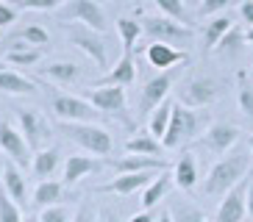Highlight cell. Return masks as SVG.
<instances>
[{
	"mask_svg": "<svg viewBox=\"0 0 253 222\" xmlns=\"http://www.w3.org/2000/svg\"><path fill=\"white\" fill-rule=\"evenodd\" d=\"M248 167H251V155L237 150V153L223 155L220 161L211 164L209 175L203 178V192L209 197H217V194H225L231 186H237L242 178L248 175Z\"/></svg>",
	"mask_w": 253,
	"mask_h": 222,
	"instance_id": "6da1fadb",
	"label": "cell"
},
{
	"mask_svg": "<svg viewBox=\"0 0 253 222\" xmlns=\"http://www.w3.org/2000/svg\"><path fill=\"white\" fill-rule=\"evenodd\" d=\"M64 31H67V42L73 47H78L84 56H89L97 70L106 73V67H109V39H106V34L84 25V22H64Z\"/></svg>",
	"mask_w": 253,
	"mask_h": 222,
	"instance_id": "7a4b0ae2",
	"label": "cell"
},
{
	"mask_svg": "<svg viewBox=\"0 0 253 222\" xmlns=\"http://www.w3.org/2000/svg\"><path fill=\"white\" fill-rule=\"evenodd\" d=\"M61 131L67 133V139H73L78 148H84L86 153L109 158L114 150V139L106 128L95 125V122H61Z\"/></svg>",
	"mask_w": 253,
	"mask_h": 222,
	"instance_id": "3957f363",
	"label": "cell"
},
{
	"mask_svg": "<svg viewBox=\"0 0 253 222\" xmlns=\"http://www.w3.org/2000/svg\"><path fill=\"white\" fill-rule=\"evenodd\" d=\"M201 128H203V117L198 111L184 103H172V117H170V125H167V133L162 136V145L167 150L181 148L186 139L201 133Z\"/></svg>",
	"mask_w": 253,
	"mask_h": 222,
	"instance_id": "277c9868",
	"label": "cell"
},
{
	"mask_svg": "<svg viewBox=\"0 0 253 222\" xmlns=\"http://www.w3.org/2000/svg\"><path fill=\"white\" fill-rule=\"evenodd\" d=\"M56 20L61 25L64 22H84V25L106 34V11L100 8L97 0H64L56 8Z\"/></svg>",
	"mask_w": 253,
	"mask_h": 222,
	"instance_id": "5b68a950",
	"label": "cell"
},
{
	"mask_svg": "<svg viewBox=\"0 0 253 222\" xmlns=\"http://www.w3.org/2000/svg\"><path fill=\"white\" fill-rule=\"evenodd\" d=\"M178 75H181V67H172V70H162L159 75L148 78V83L139 92V103H136L139 117H150V111L167 100V95H170V89H172V83H175Z\"/></svg>",
	"mask_w": 253,
	"mask_h": 222,
	"instance_id": "8992f818",
	"label": "cell"
},
{
	"mask_svg": "<svg viewBox=\"0 0 253 222\" xmlns=\"http://www.w3.org/2000/svg\"><path fill=\"white\" fill-rule=\"evenodd\" d=\"M142 34L150 39V42H170L178 47L181 42H189L192 39V28L184 25V22L172 20V17L162 14V17H145L142 20Z\"/></svg>",
	"mask_w": 253,
	"mask_h": 222,
	"instance_id": "52a82bcc",
	"label": "cell"
},
{
	"mask_svg": "<svg viewBox=\"0 0 253 222\" xmlns=\"http://www.w3.org/2000/svg\"><path fill=\"white\" fill-rule=\"evenodd\" d=\"M86 100L95 106L100 114H109V117H117L120 122H131L128 117V100H126V86H92L86 92Z\"/></svg>",
	"mask_w": 253,
	"mask_h": 222,
	"instance_id": "ba28073f",
	"label": "cell"
},
{
	"mask_svg": "<svg viewBox=\"0 0 253 222\" xmlns=\"http://www.w3.org/2000/svg\"><path fill=\"white\" fill-rule=\"evenodd\" d=\"M50 111L59 117V122H95L100 111L75 95H53L50 97Z\"/></svg>",
	"mask_w": 253,
	"mask_h": 222,
	"instance_id": "9c48e42d",
	"label": "cell"
},
{
	"mask_svg": "<svg viewBox=\"0 0 253 222\" xmlns=\"http://www.w3.org/2000/svg\"><path fill=\"white\" fill-rule=\"evenodd\" d=\"M223 81L217 78H209V75H201V78H192L181 89V103L189 106V109H206L211 106L214 100L223 97Z\"/></svg>",
	"mask_w": 253,
	"mask_h": 222,
	"instance_id": "30bf717a",
	"label": "cell"
},
{
	"mask_svg": "<svg viewBox=\"0 0 253 222\" xmlns=\"http://www.w3.org/2000/svg\"><path fill=\"white\" fill-rule=\"evenodd\" d=\"M17 122H20V131H23L25 142H28L31 150H42L50 142L53 131L50 122L45 119V114L37 109H17Z\"/></svg>",
	"mask_w": 253,
	"mask_h": 222,
	"instance_id": "8fae6325",
	"label": "cell"
},
{
	"mask_svg": "<svg viewBox=\"0 0 253 222\" xmlns=\"http://www.w3.org/2000/svg\"><path fill=\"white\" fill-rule=\"evenodd\" d=\"M248 181H251V175H245L237 186H231L223 194L214 222H242L248 217Z\"/></svg>",
	"mask_w": 253,
	"mask_h": 222,
	"instance_id": "7c38bea8",
	"label": "cell"
},
{
	"mask_svg": "<svg viewBox=\"0 0 253 222\" xmlns=\"http://www.w3.org/2000/svg\"><path fill=\"white\" fill-rule=\"evenodd\" d=\"M162 170H142V172H117V178H112L109 184L97 186L95 192L100 194H120V197H128V194L139 192L153 181Z\"/></svg>",
	"mask_w": 253,
	"mask_h": 222,
	"instance_id": "4fadbf2b",
	"label": "cell"
},
{
	"mask_svg": "<svg viewBox=\"0 0 253 222\" xmlns=\"http://www.w3.org/2000/svg\"><path fill=\"white\" fill-rule=\"evenodd\" d=\"M239 136H242V131H239L237 125H231V122H214V125H209L206 131L201 133V145L209 153L225 155L239 142Z\"/></svg>",
	"mask_w": 253,
	"mask_h": 222,
	"instance_id": "5bb4252c",
	"label": "cell"
},
{
	"mask_svg": "<svg viewBox=\"0 0 253 222\" xmlns=\"http://www.w3.org/2000/svg\"><path fill=\"white\" fill-rule=\"evenodd\" d=\"M0 150H3L14 164H20V167L31 164V158H34L28 142H25V136H23V131H17L14 125H8L3 117H0Z\"/></svg>",
	"mask_w": 253,
	"mask_h": 222,
	"instance_id": "9a60e30c",
	"label": "cell"
},
{
	"mask_svg": "<svg viewBox=\"0 0 253 222\" xmlns=\"http://www.w3.org/2000/svg\"><path fill=\"white\" fill-rule=\"evenodd\" d=\"M136 81V61H134V50H123V56L117 59V64L112 70H106L103 78H97L95 86H131Z\"/></svg>",
	"mask_w": 253,
	"mask_h": 222,
	"instance_id": "2e32d148",
	"label": "cell"
},
{
	"mask_svg": "<svg viewBox=\"0 0 253 222\" xmlns=\"http://www.w3.org/2000/svg\"><path fill=\"white\" fill-rule=\"evenodd\" d=\"M145 59H148V64L153 67V70H172V67L184 64L189 56L170 42H150L148 47H145Z\"/></svg>",
	"mask_w": 253,
	"mask_h": 222,
	"instance_id": "e0dca14e",
	"label": "cell"
},
{
	"mask_svg": "<svg viewBox=\"0 0 253 222\" xmlns=\"http://www.w3.org/2000/svg\"><path fill=\"white\" fill-rule=\"evenodd\" d=\"M114 167V172H142V170H167L170 164L164 158L156 155H139V153H126L123 158H114L109 161Z\"/></svg>",
	"mask_w": 253,
	"mask_h": 222,
	"instance_id": "ac0fdd59",
	"label": "cell"
},
{
	"mask_svg": "<svg viewBox=\"0 0 253 222\" xmlns=\"http://www.w3.org/2000/svg\"><path fill=\"white\" fill-rule=\"evenodd\" d=\"M0 181H3V192L14 200V203L25 206V200H28V184H25L23 172H20V164H14V161L3 164V178Z\"/></svg>",
	"mask_w": 253,
	"mask_h": 222,
	"instance_id": "d6986e66",
	"label": "cell"
},
{
	"mask_svg": "<svg viewBox=\"0 0 253 222\" xmlns=\"http://www.w3.org/2000/svg\"><path fill=\"white\" fill-rule=\"evenodd\" d=\"M103 167V164L97 161V158H92V155H67V161H64V184L73 186L78 184L81 178H86L89 172H97Z\"/></svg>",
	"mask_w": 253,
	"mask_h": 222,
	"instance_id": "ffe728a7",
	"label": "cell"
},
{
	"mask_svg": "<svg viewBox=\"0 0 253 222\" xmlns=\"http://www.w3.org/2000/svg\"><path fill=\"white\" fill-rule=\"evenodd\" d=\"M172 181H175L181 192H195V186H198V161H195L192 153H184L178 158L175 170H172Z\"/></svg>",
	"mask_w": 253,
	"mask_h": 222,
	"instance_id": "44dd1931",
	"label": "cell"
},
{
	"mask_svg": "<svg viewBox=\"0 0 253 222\" xmlns=\"http://www.w3.org/2000/svg\"><path fill=\"white\" fill-rule=\"evenodd\" d=\"M61 164V150L59 148H42L34 153V158H31V172L39 178V181H45V178H50L53 172L59 170Z\"/></svg>",
	"mask_w": 253,
	"mask_h": 222,
	"instance_id": "7402d4cb",
	"label": "cell"
},
{
	"mask_svg": "<svg viewBox=\"0 0 253 222\" xmlns=\"http://www.w3.org/2000/svg\"><path fill=\"white\" fill-rule=\"evenodd\" d=\"M42 75L47 81L59 83V86H70V83H75L81 78V67L75 61H53V64L42 67Z\"/></svg>",
	"mask_w": 253,
	"mask_h": 222,
	"instance_id": "603a6c76",
	"label": "cell"
},
{
	"mask_svg": "<svg viewBox=\"0 0 253 222\" xmlns=\"http://www.w3.org/2000/svg\"><path fill=\"white\" fill-rule=\"evenodd\" d=\"M164 145L162 139H156L150 131H139L136 136H131V139L126 142V153H139V155H156V158H162L164 153Z\"/></svg>",
	"mask_w": 253,
	"mask_h": 222,
	"instance_id": "cb8c5ba5",
	"label": "cell"
},
{
	"mask_svg": "<svg viewBox=\"0 0 253 222\" xmlns=\"http://www.w3.org/2000/svg\"><path fill=\"white\" fill-rule=\"evenodd\" d=\"M64 200V184H59V181H50V178H45V181H39L37 189H34V206L37 208H47V206H56V203H61Z\"/></svg>",
	"mask_w": 253,
	"mask_h": 222,
	"instance_id": "d4e9b609",
	"label": "cell"
},
{
	"mask_svg": "<svg viewBox=\"0 0 253 222\" xmlns=\"http://www.w3.org/2000/svg\"><path fill=\"white\" fill-rule=\"evenodd\" d=\"M0 92L3 95H34L37 92V83L25 78L20 73H11V70H0Z\"/></svg>",
	"mask_w": 253,
	"mask_h": 222,
	"instance_id": "484cf974",
	"label": "cell"
},
{
	"mask_svg": "<svg viewBox=\"0 0 253 222\" xmlns=\"http://www.w3.org/2000/svg\"><path fill=\"white\" fill-rule=\"evenodd\" d=\"M170 172L162 170L153 181H150L148 186H145V192H142V206L145 208H156L159 203L164 200V194H167V189H170Z\"/></svg>",
	"mask_w": 253,
	"mask_h": 222,
	"instance_id": "4316f807",
	"label": "cell"
},
{
	"mask_svg": "<svg viewBox=\"0 0 253 222\" xmlns=\"http://www.w3.org/2000/svg\"><path fill=\"white\" fill-rule=\"evenodd\" d=\"M231 25H234V22H231L225 14H214L206 25H203V42H206V50H214L217 42L231 31Z\"/></svg>",
	"mask_w": 253,
	"mask_h": 222,
	"instance_id": "83f0119b",
	"label": "cell"
},
{
	"mask_svg": "<svg viewBox=\"0 0 253 222\" xmlns=\"http://www.w3.org/2000/svg\"><path fill=\"white\" fill-rule=\"evenodd\" d=\"M3 59H6L8 64H14V67H34V64H39V59H42V47L14 44V47H8V50H6Z\"/></svg>",
	"mask_w": 253,
	"mask_h": 222,
	"instance_id": "f1b7e54d",
	"label": "cell"
},
{
	"mask_svg": "<svg viewBox=\"0 0 253 222\" xmlns=\"http://www.w3.org/2000/svg\"><path fill=\"white\" fill-rule=\"evenodd\" d=\"M170 117H172V100H164V103H159L156 109L150 111V117H148V131L153 133L156 139H162L164 133H167Z\"/></svg>",
	"mask_w": 253,
	"mask_h": 222,
	"instance_id": "f546056e",
	"label": "cell"
},
{
	"mask_svg": "<svg viewBox=\"0 0 253 222\" xmlns=\"http://www.w3.org/2000/svg\"><path fill=\"white\" fill-rule=\"evenodd\" d=\"M117 34H120V42H123V50H134L136 39L142 37V22L134 20V17H120Z\"/></svg>",
	"mask_w": 253,
	"mask_h": 222,
	"instance_id": "4dcf8cb0",
	"label": "cell"
},
{
	"mask_svg": "<svg viewBox=\"0 0 253 222\" xmlns=\"http://www.w3.org/2000/svg\"><path fill=\"white\" fill-rule=\"evenodd\" d=\"M237 106L242 111V117L253 125V86L248 83L245 75H239V95H237Z\"/></svg>",
	"mask_w": 253,
	"mask_h": 222,
	"instance_id": "1f68e13d",
	"label": "cell"
},
{
	"mask_svg": "<svg viewBox=\"0 0 253 222\" xmlns=\"http://www.w3.org/2000/svg\"><path fill=\"white\" fill-rule=\"evenodd\" d=\"M17 39L31 44V47H45V44L50 42V34H47L42 25H25V28L17 34Z\"/></svg>",
	"mask_w": 253,
	"mask_h": 222,
	"instance_id": "d6a6232c",
	"label": "cell"
},
{
	"mask_svg": "<svg viewBox=\"0 0 253 222\" xmlns=\"http://www.w3.org/2000/svg\"><path fill=\"white\" fill-rule=\"evenodd\" d=\"M242 39H245V34H242L237 25H231V31L225 34L223 39H220V42H217L214 50H217V53H223V56H234V53L239 50V42H242Z\"/></svg>",
	"mask_w": 253,
	"mask_h": 222,
	"instance_id": "836d02e7",
	"label": "cell"
},
{
	"mask_svg": "<svg viewBox=\"0 0 253 222\" xmlns=\"http://www.w3.org/2000/svg\"><path fill=\"white\" fill-rule=\"evenodd\" d=\"M156 6L162 14L172 17L178 22H189V14H186V0H156Z\"/></svg>",
	"mask_w": 253,
	"mask_h": 222,
	"instance_id": "e575fe53",
	"label": "cell"
},
{
	"mask_svg": "<svg viewBox=\"0 0 253 222\" xmlns=\"http://www.w3.org/2000/svg\"><path fill=\"white\" fill-rule=\"evenodd\" d=\"M0 222H23L20 203H14L6 192H0Z\"/></svg>",
	"mask_w": 253,
	"mask_h": 222,
	"instance_id": "d590c367",
	"label": "cell"
},
{
	"mask_svg": "<svg viewBox=\"0 0 253 222\" xmlns=\"http://www.w3.org/2000/svg\"><path fill=\"white\" fill-rule=\"evenodd\" d=\"M172 220L175 222H209L201 208L189 206V203H181V206L172 208Z\"/></svg>",
	"mask_w": 253,
	"mask_h": 222,
	"instance_id": "8d00e7d4",
	"label": "cell"
},
{
	"mask_svg": "<svg viewBox=\"0 0 253 222\" xmlns=\"http://www.w3.org/2000/svg\"><path fill=\"white\" fill-rule=\"evenodd\" d=\"M39 220H42V222H70L73 217H70V208H67V206H61V203H56V206L42 208V214H39Z\"/></svg>",
	"mask_w": 253,
	"mask_h": 222,
	"instance_id": "74e56055",
	"label": "cell"
},
{
	"mask_svg": "<svg viewBox=\"0 0 253 222\" xmlns=\"http://www.w3.org/2000/svg\"><path fill=\"white\" fill-rule=\"evenodd\" d=\"M64 0H17V8H31V11H56Z\"/></svg>",
	"mask_w": 253,
	"mask_h": 222,
	"instance_id": "f35d334b",
	"label": "cell"
},
{
	"mask_svg": "<svg viewBox=\"0 0 253 222\" xmlns=\"http://www.w3.org/2000/svg\"><path fill=\"white\" fill-rule=\"evenodd\" d=\"M228 6H231V0H201L198 11H201V17H214L220 11H225Z\"/></svg>",
	"mask_w": 253,
	"mask_h": 222,
	"instance_id": "ab89813d",
	"label": "cell"
},
{
	"mask_svg": "<svg viewBox=\"0 0 253 222\" xmlns=\"http://www.w3.org/2000/svg\"><path fill=\"white\" fill-rule=\"evenodd\" d=\"M11 22H17V6H11L8 0H0V28H8Z\"/></svg>",
	"mask_w": 253,
	"mask_h": 222,
	"instance_id": "60d3db41",
	"label": "cell"
},
{
	"mask_svg": "<svg viewBox=\"0 0 253 222\" xmlns=\"http://www.w3.org/2000/svg\"><path fill=\"white\" fill-rule=\"evenodd\" d=\"M70 222H97V211L89 203H84V206H78V211H75V217Z\"/></svg>",
	"mask_w": 253,
	"mask_h": 222,
	"instance_id": "b9f144b4",
	"label": "cell"
},
{
	"mask_svg": "<svg viewBox=\"0 0 253 222\" xmlns=\"http://www.w3.org/2000/svg\"><path fill=\"white\" fill-rule=\"evenodd\" d=\"M239 17H242V22L253 25V0H242L239 3Z\"/></svg>",
	"mask_w": 253,
	"mask_h": 222,
	"instance_id": "7bdbcfd3",
	"label": "cell"
},
{
	"mask_svg": "<svg viewBox=\"0 0 253 222\" xmlns=\"http://www.w3.org/2000/svg\"><path fill=\"white\" fill-rule=\"evenodd\" d=\"M128 222H156V214H153V208H145L139 214H134Z\"/></svg>",
	"mask_w": 253,
	"mask_h": 222,
	"instance_id": "ee69618b",
	"label": "cell"
},
{
	"mask_svg": "<svg viewBox=\"0 0 253 222\" xmlns=\"http://www.w3.org/2000/svg\"><path fill=\"white\" fill-rule=\"evenodd\" d=\"M248 217L253 220V175H251V181H248Z\"/></svg>",
	"mask_w": 253,
	"mask_h": 222,
	"instance_id": "f6af8a7d",
	"label": "cell"
},
{
	"mask_svg": "<svg viewBox=\"0 0 253 222\" xmlns=\"http://www.w3.org/2000/svg\"><path fill=\"white\" fill-rule=\"evenodd\" d=\"M100 222H123L114 211H100Z\"/></svg>",
	"mask_w": 253,
	"mask_h": 222,
	"instance_id": "bcb514c9",
	"label": "cell"
},
{
	"mask_svg": "<svg viewBox=\"0 0 253 222\" xmlns=\"http://www.w3.org/2000/svg\"><path fill=\"white\" fill-rule=\"evenodd\" d=\"M156 222H175L172 220V211H162V214L156 217Z\"/></svg>",
	"mask_w": 253,
	"mask_h": 222,
	"instance_id": "7dc6e473",
	"label": "cell"
},
{
	"mask_svg": "<svg viewBox=\"0 0 253 222\" xmlns=\"http://www.w3.org/2000/svg\"><path fill=\"white\" fill-rule=\"evenodd\" d=\"M245 42H251V44H253V25L248 28V34H245Z\"/></svg>",
	"mask_w": 253,
	"mask_h": 222,
	"instance_id": "c3c4849f",
	"label": "cell"
},
{
	"mask_svg": "<svg viewBox=\"0 0 253 222\" xmlns=\"http://www.w3.org/2000/svg\"><path fill=\"white\" fill-rule=\"evenodd\" d=\"M23 222H42L39 217H34V214H28V217H23Z\"/></svg>",
	"mask_w": 253,
	"mask_h": 222,
	"instance_id": "681fc988",
	"label": "cell"
},
{
	"mask_svg": "<svg viewBox=\"0 0 253 222\" xmlns=\"http://www.w3.org/2000/svg\"><path fill=\"white\" fill-rule=\"evenodd\" d=\"M248 148H251V153H253V133L248 136Z\"/></svg>",
	"mask_w": 253,
	"mask_h": 222,
	"instance_id": "f907efd6",
	"label": "cell"
},
{
	"mask_svg": "<svg viewBox=\"0 0 253 222\" xmlns=\"http://www.w3.org/2000/svg\"><path fill=\"white\" fill-rule=\"evenodd\" d=\"M186 3H192V6H195V3H201V0H186Z\"/></svg>",
	"mask_w": 253,
	"mask_h": 222,
	"instance_id": "816d5d0a",
	"label": "cell"
},
{
	"mask_svg": "<svg viewBox=\"0 0 253 222\" xmlns=\"http://www.w3.org/2000/svg\"><path fill=\"white\" fill-rule=\"evenodd\" d=\"M112 3H120V0H112Z\"/></svg>",
	"mask_w": 253,
	"mask_h": 222,
	"instance_id": "f5cc1de1",
	"label": "cell"
},
{
	"mask_svg": "<svg viewBox=\"0 0 253 222\" xmlns=\"http://www.w3.org/2000/svg\"><path fill=\"white\" fill-rule=\"evenodd\" d=\"M0 175H3V170H0Z\"/></svg>",
	"mask_w": 253,
	"mask_h": 222,
	"instance_id": "db71d44e",
	"label": "cell"
}]
</instances>
